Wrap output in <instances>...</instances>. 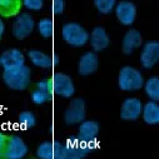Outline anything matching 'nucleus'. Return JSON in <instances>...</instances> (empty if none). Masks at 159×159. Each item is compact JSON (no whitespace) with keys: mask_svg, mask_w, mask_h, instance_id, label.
Returning a JSON list of instances; mask_svg holds the SVG:
<instances>
[{"mask_svg":"<svg viewBox=\"0 0 159 159\" xmlns=\"http://www.w3.org/2000/svg\"><path fill=\"white\" fill-rule=\"evenodd\" d=\"M142 45V35L138 30L130 29L125 33L123 38V52L125 54H132L137 48Z\"/></svg>","mask_w":159,"mask_h":159,"instance_id":"obj_16","label":"nucleus"},{"mask_svg":"<svg viewBox=\"0 0 159 159\" xmlns=\"http://www.w3.org/2000/svg\"><path fill=\"white\" fill-rule=\"evenodd\" d=\"M28 154V145L25 142L18 137V135H11L8 137L7 145L4 149V158L7 159H21Z\"/></svg>","mask_w":159,"mask_h":159,"instance_id":"obj_7","label":"nucleus"},{"mask_svg":"<svg viewBox=\"0 0 159 159\" xmlns=\"http://www.w3.org/2000/svg\"><path fill=\"white\" fill-rule=\"evenodd\" d=\"M50 80H52L53 94L60 95L63 98L73 97L75 88H74V83L71 80V78L69 75L63 74V73H55Z\"/></svg>","mask_w":159,"mask_h":159,"instance_id":"obj_5","label":"nucleus"},{"mask_svg":"<svg viewBox=\"0 0 159 159\" xmlns=\"http://www.w3.org/2000/svg\"><path fill=\"white\" fill-rule=\"evenodd\" d=\"M38 30H39V34H40L43 38H50L53 36V33H54V24H53V20L52 19H42L38 23Z\"/></svg>","mask_w":159,"mask_h":159,"instance_id":"obj_22","label":"nucleus"},{"mask_svg":"<svg viewBox=\"0 0 159 159\" xmlns=\"http://www.w3.org/2000/svg\"><path fill=\"white\" fill-rule=\"evenodd\" d=\"M53 99V94L49 93V92H45V90H42V89H35L33 93H31V100L34 104L36 105H40V104H44L49 100Z\"/></svg>","mask_w":159,"mask_h":159,"instance_id":"obj_24","label":"nucleus"},{"mask_svg":"<svg viewBox=\"0 0 159 159\" xmlns=\"http://www.w3.org/2000/svg\"><path fill=\"white\" fill-rule=\"evenodd\" d=\"M36 88L38 89H42V90H45V92H49L53 94V90H52V80L50 79H44V80H40L38 84H36Z\"/></svg>","mask_w":159,"mask_h":159,"instance_id":"obj_28","label":"nucleus"},{"mask_svg":"<svg viewBox=\"0 0 159 159\" xmlns=\"http://www.w3.org/2000/svg\"><path fill=\"white\" fill-rule=\"evenodd\" d=\"M119 88L124 92H135L139 90L143 84L144 79L139 70L133 66H124L119 73Z\"/></svg>","mask_w":159,"mask_h":159,"instance_id":"obj_3","label":"nucleus"},{"mask_svg":"<svg viewBox=\"0 0 159 159\" xmlns=\"http://www.w3.org/2000/svg\"><path fill=\"white\" fill-rule=\"evenodd\" d=\"M114 10H115L118 20L123 25H132L134 23L135 16H137V8L132 2L123 0V2L115 4Z\"/></svg>","mask_w":159,"mask_h":159,"instance_id":"obj_9","label":"nucleus"},{"mask_svg":"<svg viewBox=\"0 0 159 159\" xmlns=\"http://www.w3.org/2000/svg\"><path fill=\"white\" fill-rule=\"evenodd\" d=\"M64 0H53V13L59 15L64 11Z\"/></svg>","mask_w":159,"mask_h":159,"instance_id":"obj_29","label":"nucleus"},{"mask_svg":"<svg viewBox=\"0 0 159 159\" xmlns=\"http://www.w3.org/2000/svg\"><path fill=\"white\" fill-rule=\"evenodd\" d=\"M99 133V124L94 120H84L80 123L78 132V139L83 143L95 142L97 135Z\"/></svg>","mask_w":159,"mask_h":159,"instance_id":"obj_13","label":"nucleus"},{"mask_svg":"<svg viewBox=\"0 0 159 159\" xmlns=\"http://www.w3.org/2000/svg\"><path fill=\"white\" fill-rule=\"evenodd\" d=\"M159 60V43L155 40L144 44L140 54V64L145 69H152Z\"/></svg>","mask_w":159,"mask_h":159,"instance_id":"obj_10","label":"nucleus"},{"mask_svg":"<svg viewBox=\"0 0 159 159\" xmlns=\"http://www.w3.org/2000/svg\"><path fill=\"white\" fill-rule=\"evenodd\" d=\"M85 119V102L82 98L73 99L65 110L64 120L68 125H74L82 123Z\"/></svg>","mask_w":159,"mask_h":159,"instance_id":"obj_6","label":"nucleus"},{"mask_svg":"<svg viewBox=\"0 0 159 159\" xmlns=\"http://www.w3.org/2000/svg\"><path fill=\"white\" fill-rule=\"evenodd\" d=\"M142 114L144 122L149 125H155L159 123V105L157 102L150 100L142 108Z\"/></svg>","mask_w":159,"mask_h":159,"instance_id":"obj_17","label":"nucleus"},{"mask_svg":"<svg viewBox=\"0 0 159 159\" xmlns=\"http://www.w3.org/2000/svg\"><path fill=\"white\" fill-rule=\"evenodd\" d=\"M34 20L31 18V15H29L28 13H23L19 14L13 24V35L21 40V39L28 38L31 31L34 30Z\"/></svg>","mask_w":159,"mask_h":159,"instance_id":"obj_8","label":"nucleus"},{"mask_svg":"<svg viewBox=\"0 0 159 159\" xmlns=\"http://www.w3.org/2000/svg\"><path fill=\"white\" fill-rule=\"evenodd\" d=\"M142 102L137 98H128L122 104L120 116L123 120H137L142 114Z\"/></svg>","mask_w":159,"mask_h":159,"instance_id":"obj_11","label":"nucleus"},{"mask_svg":"<svg viewBox=\"0 0 159 159\" xmlns=\"http://www.w3.org/2000/svg\"><path fill=\"white\" fill-rule=\"evenodd\" d=\"M0 65H2V64H0Z\"/></svg>","mask_w":159,"mask_h":159,"instance_id":"obj_33","label":"nucleus"},{"mask_svg":"<svg viewBox=\"0 0 159 159\" xmlns=\"http://www.w3.org/2000/svg\"><path fill=\"white\" fill-rule=\"evenodd\" d=\"M23 5L29 10H40L44 5L43 0H23Z\"/></svg>","mask_w":159,"mask_h":159,"instance_id":"obj_27","label":"nucleus"},{"mask_svg":"<svg viewBox=\"0 0 159 159\" xmlns=\"http://www.w3.org/2000/svg\"><path fill=\"white\" fill-rule=\"evenodd\" d=\"M63 39L74 48L84 47L89 42V33L78 23H66L61 30Z\"/></svg>","mask_w":159,"mask_h":159,"instance_id":"obj_2","label":"nucleus"},{"mask_svg":"<svg viewBox=\"0 0 159 159\" xmlns=\"http://www.w3.org/2000/svg\"><path fill=\"white\" fill-rule=\"evenodd\" d=\"M28 57H29V59L31 60V63L35 66L44 68V69H48V68L53 66L52 58L49 55H47L45 53L40 52V50H29L28 52Z\"/></svg>","mask_w":159,"mask_h":159,"instance_id":"obj_19","label":"nucleus"},{"mask_svg":"<svg viewBox=\"0 0 159 159\" xmlns=\"http://www.w3.org/2000/svg\"><path fill=\"white\" fill-rule=\"evenodd\" d=\"M98 69V57L93 52L85 53L78 64V71L80 75H90Z\"/></svg>","mask_w":159,"mask_h":159,"instance_id":"obj_14","label":"nucleus"},{"mask_svg":"<svg viewBox=\"0 0 159 159\" xmlns=\"http://www.w3.org/2000/svg\"><path fill=\"white\" fill-rule=\"evenodd\" d=\"M52 63H53V66L59 64V57H58L57 54H54V55L52 57Z\"/></svg>","mask_w":159,"mask_h":159,"instance_id":"obj_31","label":"nucleus"},{"mask_svg":"<svg viewBox=\"0 0 159 159\" xmlns=\"http://www.w3.org/2000/svg\"><path fill=\"white\" fill-rule=\"evenodd\" d=\"M116 0H94V5L102 14H109L114 10Z\"/></svg>","mask_w":159,"mask_h":159,"instance_id":"obj_25","label":"nucleus"},{"mask_svg":"<svg viewBox=\"0 0 159 159\" xmlns=\"http://www.w3.org/2000/svg\"><path fill=\"white\" fill-rule=\"evenodd\" d=\"M23 0H0V15L14 16L19 14Z\"/></svg>","mask_w":159,"mask_h":159,"instance_id":"obj_18","label":"nucleus"},{"mask_svg":"<svg viewBox=\"0 0 159 159\" xmlns=\"http://www.w3.org/2000/svg\"><path fill=\"white\" fill-rule=\"evenodd\" d=\"M19 124L21 125L23 129L33 128V127L36 124L35 115H34L31 111H29V110L21 111V113L19 114Z\"/></svg>","mask_w":159,"mask_h":159,"instance_id":"obj_23","label":"nucleus"},{"mask_svg":"<svg viewBox=\"0 0 159 159\" xmlns=\"http://www.w3.org/2000/svg\"><path fill=\"white\" fill-rule=\"evenodd\" d=\"M3 80L13 90H25L30 84V69L25 64L7 69L3 73Z\"/></svg>","mask_w":159,"mask_h":159,"instance_id":"obj_1","label":"nucleus"},{"mask_svg":"<svg viewBox=\"0 0 159 159\" xmlns=\"http://www.w3.org/2000/svg\"><path fill=\"white\" fill-rule=\"evenodd\" d=\"M36 155L42 159H54V142H44L36 149Z\"/></svg>","mask_w":159,"mask_h":159,"instance_id":"obj_21","label":"nucleus"},{"mask_svg":"<svg viewBox=\"0 0 159 159\" xmlns=\"http://www.w3.org/2000/svg\"><path fill=\"white\" fill-rule=\"evenodd\" d=\"M89 39H90V45L94 49V52H102L107 49L109 45V36L104 30V28L102 26L94 28Z\"/></svg>","mask_w":159,"mask_h":159,"instance_id":"obj_15","label":"nucleus"},{"mask_svg":"<svg viewBox=\"0 0 159 159\" xmlns=\"http://www.w3.org/2000/svg\"><path fill=\"white\" fill-rule=\"evenodd\" d=\"M4 30H5V25H4L3 20L0 19V39H2V36H3V34H4Z\"/></svg>","mask_w":159,"mask_h":159,"instance_id":"obj_32","label":"nucleus"},{"mask_svg":"<svg viewBox=\"0 0 159 159\" xmlns=\"http://www.w3.org/2000/svg\"><path fill=\"white\" fill-rule=\"evenodd\" d=\"M7 140H8V137L0 132V158L4 155V149H5V145H7Z\"/></svg>","mask_w":159,"mask_h":159,"instance_id":"obj_30","label":"nucleus"},{"mask_svg":"<svg viewBox=\"0 0 159 159\" xmlns=\"http://www.w3.org/2000/svg\"><path fill=\"white\" fill-rule=\"evenodd\" d=\"M0 64H2V66L4 68V70H7V69L24 65L25 58H24V54L19 49L13 48V49L5 50L2 54V57H0Z\"/></svg>","mask_w":159,"mask_h":159,"instance_id":"obj_12","label":"nucleus"},{"mask_svg":"<svg viewBox=\"0 0 159 159\" xmlns=\"http://www.w3.org/2000/svg\"><path fill=\"white\" fill-rule=\"evenodd\" d=\"M66 159H82L92 150L97 148L95 142L83 143L78 139V137H69L66 143Z\"/></svg>","mask_w":159,"mask_h":159,"instance_id":"obj_4","label":"nucleus"},{"mask_svg":"<svg viewBox=\"0 0 159 159\" xmlns=\"http://www.w3.org/2000/svg\"><path fill=\"white\" fill-rule=\"evenodd\" d=\"M54 159H66V147L60 142H54Z\"/></svg>","mask_w":159,"mask_h":159,"instance_id":"obj_26","label":"nucleus"},{"mask_svg":"<svg viewBox=\"0 0 159 159\" xmlns=\"http://www.w3.org/2000/svg\"><path fill=\"white\" fill-rule=\"evenodd\" d=\"M143 85H144L147 95L152 100L158 102L159 100V78L158 76H152V78L148 79V80L145 82V84H143Z\"/></svg>","mask_w":159,"mask_h":159,"instance_id":"obj_20","label":"nucleus"}]
</instances>
